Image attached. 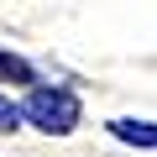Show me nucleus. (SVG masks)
<instances>
[{
    "label": "nucleus",
    "instance_id": "1",
    "mask_svg": "<svg viewBox=\"0 0 157 157\" xmlns=\"http://www.w3.org/2000/svg\"><path fill=\"white\" fill-rule=\"evenodd\" d=\"M21 115L37 131H47V136H68L78 126V94H68V89H32Z\"/></svg>",
    "mask_w": 157,
    "mask_h": 157
},
{
    "label": "nucleus",
    "instance_id": "2",
    "mask_svg": "<svg viewBox=\"0 0 157 157\" xmlns=\"http://www.w3.org/2000/svg\"><path fill=\"white\" fill-rule=\"evenodd\" d=\"M110 136H115V141H126V147H147V152H157V121L121 115V121H110Z\"/></svg>",
    "mask_w": 157,
    "mask_h": 157
},
{
    "label": "nucleus",
    "instance_id": "3",
    "mask_svg": "<svg viewBox=\"0 0 157 157\" xmlns=\"http://www.w3.org/2000/svg\"><path fill=\"white\" fill-rule=\"evenodd\" d=\"M0 78H6V84H32V63L26 58H16V52H0Z\"/></svg>",
    "mask_w": 157,
    "mask_h": 157
},
{
    "label": "nucleus",
    "instance_id": "4",
    "mask_svg": "<svg viewBox=\"0 0 157 157\" xmlns=\"http://www.w3.org/2000/svg\"><path fill=\"white\" fill-rule=\"evenodd\" d=\"M21 121H26V115H21V110H16L11 100H6V94H0V131H16Z\"/></svg>",
    "mask_w": 157,
    "mask_h": 157
}]
</instances>
